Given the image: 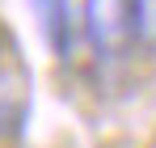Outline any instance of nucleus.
<instances>
[{
	"instance_id": "7ed1b4c3",
	"label": "nucleus",
	"mask_w": 156,
	"mask_h": 148,
	"mask_svg": "<svg viewBox=\"0 0 156 148\" xmlns=\"http://www.w3.org/2000/svg\"><path fill=\"white\" fill-rule=\"evenodd\" d=\"M26 119V72L13 64H0V140L21 135Z\"/></svg>"
},
{
	"instance_id": "20e7f679",
	"label": "nucleus",
	"mask_w": 156,
	"mask_h": 148,
	"mask_svg": "<svg viewBox=\"0 0 156 148\" xmlns=\"http://www.w3.org/2000/svg\"><path fill=\"white\" fill-rule=\"evenodd\" d=\"M131 47L156 55V0H131Z\"/></svg>"
},
{
	"instance_id": "f03ea898",
	"label": "nucleus",
	"mask_w": 156,
	"mask_h": 148,
	"mask_svg": "<svg viewBox=\"0 0 156 148\" xmlns=\"http://www.w3.org/2000/svg\"><path fill=\"white\" fill-rule=\"evenodd\" d=\"M34 4V17H38V30H42V43L59 64H72L76 59V47L84 43L80 38V9L76 0H30Z\"/></svg>"
},
{
	"instance_id": "f257e3e1",
	"label": "nucleus",
	"mask_w": 156,
	"mask_h": 148,
	"mask_svg": "<svg viewBox=\"0 0 156 148\" xmlns=\"http://www.w3.org/2000/svg\"><path fill=\"white\" fill-rule=\"evenodd\" d=\"M80 38L97 59L131 51V0H80Z\"/></svg>"
}]
</instances>
